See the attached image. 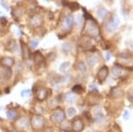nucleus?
<instances>
[{
  "mask_svg": "<svg viewBox=\"0 0 133 132\" xmlns=\"http://www.w3.org/2000/svg\"><path fill=\"white\" fill-rule=\"evenodd\" d=\"M44 124H45V120L42 115H34L32 120H31V126L35 130H41L44 126Z\"/></svg>",
  "mask_w": 133,
  "mask_h": 132,
  "instance_id": "1",
  "label": "nucleus"
},
{
  "mask_svg": "<svg viewBox=\"0 0 133 132\" xmlns=\"http://www.w3.org/2000/svg\"><path fill=\"white\" fill-rule=\"evenodd\" d=\"M51 121L54 122L55 124L61 123L65 121V114L64 112L61 110V109H57V110L54 111L51 117Z\"/></svg>",
  "mask_w": 133,
  "mask_h": 132,
  "instance_id": "2",
  "label": "nucleus"
},
{
  "mask_svg": "<svg viewBox=\"0 0 133 132\" xmlns=\"http://www.w3.org/2000/svg\"><path fill=\"white\" fill-rule=\"evenodd\" d=\"M86 32L88 35H91V36H97V35H99V33H100V29L98 28L96 22H94V23H91V22L87 23Z\"/></svg>",
  "mask_w": 133,
  "mask_h": 132,
  "instance_id": "3",
  "label": "nucleus"
},
{
  "mask_svg": "<svg viewBox=\"0 0 133 132\" xmlns=\"http://www.w3.org/2000/svg\"><path fill=\"white\" fill-rule=\"evenodd\" d=\"M120 24V19L118 17L112 18L111 20L108 22V24L106 25V30L108 32H114L115 29H117Z\"/></svg>",
  "mask_w": 133,
  "mask_h": 132,
  "instance_id": "4",
  "label": "nucleus"
},
{
  "mask_svg": "<svg viewBox=\"0 0 133 132\" xmlns=\"http://www.w3.org/2000/svg\"><path fill=\"white\" fill-rule=\"evenodd\" d=\"M108 67L107 66H103L99 70L98 72V80L100 81V82H103L106 79V77L108 75Z\"/></svg>",
  "mask_w": 133,
  "mask_h": 132,
  "instance_id": "5",
  "label": "nucleus"
},
{
  "mask_svg": "<svg viewBox=\"0 0 133 132\" xmlns=\"http://www.w3.org/2000/svg\"><path fill=\"white\" fill-rule=\"evenodd\" d=\"M12 75H13V72H12L11 68L6 67V66H4V68H2V70L0 72V77H1V79L4 80V81H8V80H10V78L12 77Z\"/></svg>",
  "mask_w": 133,
  "mask_h": 132,
  "instance_id": "6",
  "label": "nucleus"
},
{
  "mask_svg": "<svg viewBox=\"0 0 133 132\" xmlns=\"http://www.w3.org/2000/svg\"><path fill=\"white\" fill-rule=\"evenodd\" d=\"M49 95V91L45 88H40L36 90V99L40 101H44L47 99Z\"/></svg>",
  "mask_w": 133,
  "mask_h": 132,
  "instance_id": "7",
  "label": "nucleus"
},
{
  "mask_svg": "<svg viewBox=\"0 0 133 132\" xmlns=\"http://www.w3.org/2000/svg\"><path fill=\"white\" fill-rule=\"evenodd\" d=\"M83 122L81 119H76L73 121L72 123V128H73V130L75 132H80L83 130Z\"/></svg>",
  "mask_w": 133,
  "mask_h": 132,
  "instance_id": "8",
  "label": "nucleus"
},
{
  "mask_svg": "<svg viewBox=\"0 0 133 132\" xmlns=\"http://www.w3.org/2000/svg\"><path fill=\"white\" fill-rule=\"evenodd\" d=\"M30 23H31V25L34 26V27L40 26V25L43 23L42 17H41L40 15H38V14H35V15H34L33 17L30 19Z\"/></svg>",
  "mask_w": 133,
  "mask_h": 132,
  "instance_id": "9",
  "label": "nucleus"
},
{
  "mask_svg": "<svg viewBox=\"0 0 133 132\" xmlns=\"http://www.w3.org/2000/svg\"><path fill=\"white\" fill-rule=\"evenodd\" d=\"M0 63H1L4 66L11 67V66L14 64V60L11 57H4L2 60H0Z\"/></svg>",
  "mask_w": 133,
  "mask_h": 132,
  "instance_id": "10",
  "label": "nucleus"
},
{
  "mask_svg": "<svg viewBox=\"0 0 133 132\" xmlns=\"http://www.w3.org/2000/svg\"><path fill=\"white\" fill-rule=\"evenodd\" d=\"M29 121L27 117H22L17 122V126L20 129H26L27 127H29Z\"/></svg>",
  "mask_w": 133,
  "mask_h": 132,
  "instance_id": "11",
  "label": "nucleus"
},
{
  "mask_svg": "<svg viewBox=\"0 0 133 132\" xmlns=\"http://www.w3.org/2000/svg\"><path fill=\"white\" fill-rule=\"evenodd\" d=\"M122 90H121L120 88H117V87H115V88H113L111 90V97L112 98H115V99H118V98H121L122 96Z\"/></svg>",
  "mask_w": 133,
  "mask_h": 132,
  "instance_id": "12",
  "label": "nucleus"
},
{
  "mask_svg": "<svg viewBox=\"0 0 133 132\" xmlns=\"http://www.w3.org/2000/svg\"><path fill=\"white\" fill-rule=\"evenodd\" d=\"M21 53H22V57H23V59H25V60L28 59V58H29V47L23 42H21Z\"/></svg>",
  "mask_w": 133,
  "mask_h": 132,
  "instance_id": "13",
  "label": "nucleus"
},
{
  "mask_svg": "<svg viewBox=\"0 0 133 132\" xmlns=\"http://www.w3.org/2000/svg\"><path fill=\"white\" fill-rule=\"evenodd\" d=\"M44 57H43V55L39 51H37V52H35L34 54V62L35 63V65L42 64L43 62H44Z\"/></svg>",
  "mask_w": 133,
  "mask_h": 132,
  "instance_id": "14",
  "label": "nucleus"
},
{
  "mask_svg": "<svg viewBox=\"0 0 133 132\" xmlns=\"http://www.w3.org/2000/svg\"><path fill=\"white\" fill-rule=\"evenodd\" d=\"M86 62H87V64H88L90 66H94L96 64H97L98 60H97V58H96L95 56L89 55V56H87V57H86Z\"/></svg>",
  "mask_w": 133,
  "mask_h": 132,
  "instance_id": "15",
  "label": "nucleus"
},
{
  "mask_svg": "<svg viewBox=\"0 0 133 132\" xmlns=\"http://www.w3.org/2000/svg\"><path fill=\"white\" fill-rule=\"evenodd\" d=\"M24 14V9L21 7H16L13 10V15L15 18H20Z\"/></svg>",
  "mask_w": 133,
  "mask_h": 132,
  "instance_id": "16",
  "label": "nucleus"
},
{
  "mask_svg": "<svg viewBox=\"0 0 133 132\" xmlns=\"http://www.w3.org/2000/svg\"><path fill=\"white\" fill-rule=\"evenodd\" d=\"M6 116L9 120H15L18 117V113L14 110H9L6 112Z\"/></svg>",
  "mask_w": 133,
  "mask_h": 132,
  "instance_id": "17",
  "label": "nucleus"
},
{
  "mask_svg": "<svg viewBox=\"0 0 133 132\" xmlns=\"http://www.w3.org/2000/svg\"><path fill=\"white\" fill-rule=\"evenodd\" d=\"M72 50H73V45L71 44H69V43H65V44H63V45H62V51H64L65 53L71 52Z\"/></svg>",
  "mask_w": 133,
  "mask_h": 132,
  "instance_id": "18",
  "label": "nucleus"
},
{
  "mask_svg": "<svg viewBox=\"0 0 133 132\" xmlns=\"http://www.w3.org/2000/svg\"><path fill=\"white\" fill-rule=\"evenodd\" d=\"M89 99H91V100H90V103L91 105H95L99 102L100 100V96L99 95H94V93H91V94L89 95Z\"/></svg>",
  "mask_w": 133,
  "mask_h": 132,
  "instance_id": "19",
  "label": "nucleus"
},
{
  "mask_svg": "<svg viewBox=\"0 0 133 132\" xmlns=\"http://www.w3.org/2000/svg\"><path fill=\"white\" fill-rule=\"evenodd\" d=\"M122 69L121 68V66H115L113 67L112 69V73H113V75L115 76H120V75H122Z\"/></svg>",
  "mask_w": 133,
  "mask_h": 132,
  "instance_id": "20",
  "label": "nucleus"
},
{
  "mask_svg": "<svg viewBox=\"0 0 133 132\" xmlns=\"http://www.w3.org/2000/svg\"><path fill=\"white\" fill-rule=\"evenodd\" d=\"M65 99L67 103H74L75 101V95H74L73 93H67Z\"/></svg>",
  "mask_w": 133,
  "mask_h": 132,
  "instance_id": "21",
  "label": "nucleus"
},
{
  "mask_svg": "<svg viewBox=\"0 0 133 132\" xmlns=\"http://www.w3.org/2000/svg\"><path fill=\"white\" fill-rule=\"evenodd\" d=\"M69 66H70V62H68V61H65V62H63L61 65L60 66V72H66L67 69H68V67H69Z\"/></svg>",
  "mask_w": 133,
  "mask_h": 132,
  "instance_id": "22",
  "label": "nucleus"
},
{
  "mask_svg": "<svg viewBox=\"0 0 133 132\" xmlns=\"http://www.w3.org/2000/svg\"><path fill=\"white\" fill-rule=\"evenodd\" d=\"M77 69L80 71V72L84 73L86 72V66H85V63L83 61H79L77 63Z\"/></svg>",
  "mask_w": 133,
  "mask_h": 132,
  "instance_id": "23",
  "label": "nucleus"
},
{
  "mask_svg": "<svg viewBox=\"0 0 133 132\" xmlns=\"http://www.w3.org/2000/svg\"><path fill=\"white\" fill-rule=\"evenodd\" d=\"M106 10L105 8H103V7H101V8H100L99 10H98L97 13H98V16L100 18V19H104L105 16L106 15Z\"/></svg>",
  "mask_w": 133,
  "mask_h": 132,
  "instance_id": "24",
  "label": "nucleus"
},
{
  "mask_svg": "<svg viewBox=\"0 0 133 132\" xmlns=\"http://www.w3.org/2000/svg\"><path fill=\"white\" fill-rule=\"evenodd\" d=\"M74 16L72 14H69L66 17V24L67 25V27H71L74 23Z\"/></svg>",
  "mask_w": 133,
  "mask_h": 132,
  "instance_id": "25",
  "label": "nucleus"
},
{
  "mask_svg": "<svg viewBox=\"0 0 133 132\" xmlns=\"http://www.w3.org/2000/svg\"><path fill=\"white\" fill-rule=\"evenodd\" d=\"M104 120V115H102L101 113H98V114H96L95 117H94V121H96V122H101L102 121Z\"/></svg>",
  "mask_w": 133,
  "mask_h": 132,
  "instance_id": "26",
  "label": "nucleus"
},
{
  "mask_svg": "<svg viewBox=\"0 0 133 132\" xmlns=\"http://www.w3.org/2000/svg\"><path fill=\"white\" fill-rule=\"evenodd\" d=\"M72 90H73L74 92L79 93V94H80V93H82L83 91V87H82L81 85H79V84H77V85H75V86H74Z\"/></svg>",
  "mask_w": 133,
  "mask_h": 132,
  "instance_id": "27",
  "label": "nucleus"
},
{
  "mask_svg": "<svg viewBox=\"0 0 133 132\" xmlns=\"http://www.w3.org/2000/svg\"><path fill=\"white\" fill-rule=\"evenodd\" d=\"M66 114H67L68 117H73L76 115V110L74 107H69L66 111Z\"/></svg>",
  "mask_w": 133,
  "mask_h": 132,
  "instance_id": "28",
  "label": "nucleus"
},
{
  "mask_svg": "<svg viewBox=\"0 0 133 132\" xmlns=\"http://www.w3.org/2000/svg\"><path fill=\"white\" fill-rule=\"evenodd\" d=\"M119 56H120L121 58H122V59H125V60H127V59H130V58H131V52H129V51H124V52L120 53Z\"/></svg>",
  "mask_w": 133,
  "mask_h": 132,
  "instance_id": "29",
  "label": "nucleus"
},
{
  "mask_svg": "<svg viewBox=\"0 0 133 132\" xmlns=\"http://www.w3.org/2000/svg\"><path fill=\"white\" fill-rule=\"evenodd\" d=\"M30 90H29V89H25V90H23L20 92V96H21L22 98H26L28 97L29 95H30Z\"/></svg>",
  "mask_w": 133,
  "mask_h": 132,
  "instance_id": "30",
  "label": "nucleus"
},
{
  "mask_svg": "<svg viewBox=\"0 0 133 132\" xmlns=\"http://www.w3.org/2000/svg\"><path fill=\"white\" fill-rule=\"evenodd\" d=\"M70 5H69V7H70L71 10H73V11H75V10H76V9L79 8V4H77V3H71V4H69Z\"/></svg>",
  "mask_w": 133,
  "mask_h": 132,
  "instance_id": "31",
  "label": "nucleus"
},
{
  "mask_svg": "<svg viewBox=\"0 0 133 132\" xmlns=\"http://www.w3.org/2000/svg\"><path fill=\"white\" fill-rule=\"evenodd\" d=\"M38 44H39L38 40H32V41H30V46L32 47V48H35V47H37Z\"/></svg>",
  "mask_w": 133,
  "mask_h": 132,
  "instance_id": "32",
  "label": "nucleus"
},
{
  "mask_svg": "<svg viewBox=\"0 0 133 132\" xmlns=\"http://www.w3.org/2000/svg\"><path fill=\"white\" fill-rule=\"evenodd\" d=\"M55 57H56L55 53H53V52L49 53L48 55H47V59H48V60H50V61H52V60H54Z\"/></svg>",
  "mask_w": 133,
  "mask_h": 132,
  "instance_id": "33",
  "label": "nucleus"
},
{
  "mask_svg": "<svg viewBox=\"0 0 133 132\" xmlns=\"http://www.w3.org/2000/svg\"><path fill=\"white\" fill-rule=\"evenodd\" d=\"M0 4H1V5H2V6L4 7L5 10H7V11H8V10H9V5H8V4L5 2V1H4V0H1V1H0Z\"/></svg>",
  "mask_w": 133,
  "mask_h": 132,
  "instance_id": "34",
  "label": "nucleus"
},
{
  "mask_svg": "<svg viewBox=\"0 0 133 132\" xmlns=\"http://www.w3.org/2000/svg\"><path fill=\"white\" fill-rule=\"evenodd\" d=\"M83 11H84V18H85L86 20H93V17H92V16L90 15V14H89V13H87V12L85 11L84 9H83Z\"/></svg>",
  "mask_w": 133,
  "mask_h": 132,
  "instance_id": "35",
  "label": "nucleus"
},
{
  "mask_svg": "<svg viewBox=\"0 0 133 132\" xmlns=\"http://www.w3.org/2000/svg\"><path fill=\"white\" fill-rule=\"evenodd\" d=\"M129 117H130V112H129V111H125V112H124V115H123V119L127 120V119H129Z\"/></svg>",
  "mask_w": 133,
  "mask_h": 132,
  "instance_id": "36",
  "label": "nucleus"
},
{
  "mask_svg": "<svg viewBox=\"0 0 133 132\" xmlns=\"http://www.w3.org/2000/svg\"><path fill=\"white\" fill-rule=\"evenodd\" d=\"M20 66H22L21 63H20V64L18 65V66H17V68H16V70H17V72H18V73H20V72H21V71H22V68H23V66H21V67H20Z\"/></svg>",
  "mask_w": 133,
  "mask_h": 132,
  "instance_id": "37",
  "label": "nucleus"
},
{
  "mask_svg": "<svg viewBox=\"0 0 133 132\" xmlns=\"http://www.w3.org/2000/svg\"><path fill=\"white\" fill-rule=\"evenodd\" d=\"M62 125H65V126H61V129H62V130H67V129L69 128L68 122H65V124L63 123Z\"/></svg>",
  "mask_w": 133,
  "mask_h": 132,
  "instance_id": "38",
  "label": "nucleus"
},
{
  "mask_svg": "<svg viewBox=\"0 0 133 132\" xmlns=\"http://www.w3.org/2000/svg\"><path fill=\"white\" fill-rule=\"evenodd\" d=\"M0 21L2 22L3 24H4L5 22H7V20H6V19H5L4 17H2V18H0Z\"/></svg>",
  "mask_w": 133,
  "mask_h": 132,
  "instance_id": "39",
  "label": "nucleus"
},
{
  "mask_svg": "<svg viewBox=\"0 0 133 132\" xmlns=\"http://www.w3.org/2000/svg\"><path fill=\"white\" fill-rule=\"evenodd\" d=\"M110 58H111V53L110 52H107L106 54V60H110Z\"/></svg>",
  "mask_w": 133,
  "mask_h": 132,
  "instance_id": "40",
  "label": "nucleus"
},
{
  "mask_svg": "<svg viewBox=\"0 0 133 132\" xmlns=\"http://www.w3.org/2000/svg\"><path fill=\"white\" fill-rule=\"evenodd\" d=\"M90 88H91V89H94V90H96V86L94 85V84H91V85H90Z\"/></svg>",
  "mask_w": 133,
  "mask_h": 132,
  "instance_id": "41",
  "label": "nucleus"
},
{
  "mask_svg": "<svg viewBox=\"0 0 133 132\" xmlns=\"http://www.w3.org/2000/svg\"><path fill=\"white\" fill-rule=\"evenodd\" d=\"M44 132H52V131H51V130H45Z\"/></svg>",
  "mask_w": 133,
  "mask_h": 132,
  "instance_id": "42",
  "label": "nucleus"
},
{
  "mask_svg": "<svg viewBox=\"0 0 133 132\" xmlns=\"http://www.w3.org/2000/svg\"><path fill=\"white\" fill-rule=\"evenodd\" d=\"M131 47H132V49H133V44H131Z\"/></svg>",
  "mask_w": 133,
  "mask_h": 132,
  "instance_id": "43",
  "label": "nucleus"
},
{
  "mask_svg": "<svg viewBox=\"0 0 133 132\" xmlns=\"http://www.w3.org/2000/svg\"><path fill=\"white\" fill-rule=\"evenodd\" d=\"M12 132H15V131H12Z\"/></svg>",
  "mask_w": 133,
  "mask_h": 132,
  "instance_id": "44",
  "label": "nucleus"
}]
</instances>
